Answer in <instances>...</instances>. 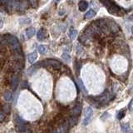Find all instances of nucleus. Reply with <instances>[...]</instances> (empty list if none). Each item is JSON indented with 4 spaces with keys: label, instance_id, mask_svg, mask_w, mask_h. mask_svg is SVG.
<instances>
[{
    "label": "nucleus",
    "instance_id": "obj_33",
    "mask_svg": "<svg viewBox=\"0 0 133 133\" xmlns=\"http://www.w3.org/2000/svg\"><path fill=\"white\" fill-rule=\"evenodd\" d=\"M82 47H80V46H77V54H79V52H82Z\"/></svg>",
    "mask_w": 133,
    "mask_h": 133
},
{
    "label": "nucleus",
    "instance_id": "obj_3",
    "mask_svg": "<svg viewBox=\"0 0 133 133\" xmlns=\"http://www.w3.org/2000/svg\"><path fill=\"white\" fill-rule=\"evenodd\" d=\"M108 28H109V31L114 36H118L120 34V28L114 21L112 20L108 21Z\"/></svg>",
    "mask_w": 133,
    "mask_h": 133
},
{
    "label": "nucleus",
    "instance_id": "obj_31",
    "mask_svg": "<svg viewBox=\"0 0 133 133\" xmlns=\"http://www.w3.org/2000/svg\"><path fill=\"white\" fill-rule=\"evenodd\" d=\"M125 116V113H124V111H120L119 112V114H118V118L119 119H122L123 116Z\"/></svg>",
    "mask_w": 133,
    "mask_h": 133
},
{
    "label": "nucleus",
    "instance_id": "obj_34",
    "mask_svg": "<svg viewBox=\"0 0 133 133\" xmlns=\"http://www.w3.org/2000/svg\"><path fill=\"white\" fill-rule=\"evenodd\" d=\"M3 20H2L1 16H0V28L3 27Z\"/></svg>",
    "mask_w": 133,
    "mask_h": 133
},
{
    "label": "nucleus",
    "instance_id": "obj_12",
    "mask_svg": "<svg viewBox=\"0 0 133 133\" xmlns=\"http://www.w3.org/2000/svg\"><path fill=\"white\" fill-rule=\"evenodd\" d=\"M37 54L34 52H32V53H29L28 55V60L29 63H33L36 60H37Z\"/></svg>",
    "mask_w": 133,
    "mask_h": 133
},
{
    "label": "nucleus",
    "instance_id": "obj_10",
    "mask_svg": "<svg viewBox=\"0 0 133 133\" xmlns=\"http://www.w3.org/2000/svg\"><path fill=\"white\" fill-rule=\"evenodd\" d=\"M68 122L70 127H75L78 122V118L77 116H70V117L68 119Z\"/></svg>",
    "mask_w": 133,
    "mask_h": 133
},
{
    "label": "nucleus",
    "instance_id": "obj_35",
    "mask_svg": "<svg viewBox=\"0 0 133 133\" xmlns=\"http://www.w3.org/2000/svg\"><path fill=\"white\" fill-rule=\"evenodd\" d=\"M23 133H32V131H30V130H29V129H28V131H24Z\"/></svg>",
    "mask_w": 133,
    "mask_h": 133
},
{
    "label": "nucleus",
    "instance_id": "obj_11",
    "mask_svg": "<svg viewBox=\"0 0 133 133\" xmlns=\"http://www.w3.org/2000/svg\"><path fill=\"white\" fill-rule=\"evenodd\" d=\"M78 7H79V10L82 12H84L87 10V8H88V3L86 1H80L78 3Z\"/></svg>",
    "mask_w": 133,
    "mask_h": 133
},
{
    "label": "nucleus",
    "instance_id": "obj_24",
    "mask_svg": "<svg viewBox=\"0 0 133 133\" xmlns=\"http://www.w3.org/2000/svg\"><path fill=\"white\" fill-rule=\"evenodd\" d=\"M62 59H63L64 61H66V62H70V60H71V57H70V55L68 53H66V52H64L63 54L62 55Z\"/></svg>",
    "mask_w": 133,
    "mask_h": 133
},
{
    "label": "nucleus",
    "instance_id": "obj_25",
    "mask_svg": "<svg viewBox=\"0 0 133 133\" xmlns=\"http://www.w3.org/2000/svg\"><path fill=\"white\" fill-rule=\"evenodd\" d=\"M122 130L126 132V133H128L130 131V127H129V124H122Z\"/></svg>",
    "mask_w": 133,
    "mask_h": 133
},
{
    "label": "nucleus",
    "instance_id": "obj_1",
    "mask_svg": "<svg viewBox=\"0 0 133 133\" xmlns=\"http://www.w3.org/2000/svg\"><path fill=\"white\" fill-rule=\"evenodd\" d=\"M39 65L42 66H44V68H52L55 70H58L61 68V63L59 62H57L56 60H52V59H48L45 60L43 62H39Z\"/></svg>",
    "mask_w": 133,
    "mask_h": 133
},
{
    "label": "nucleus",
    "instance_id": "obj_9",
    "mask_svg": "<svg viewBox=\"0 0 133 133\" xmlns=\"http://www.w3.org/2000/svg\"><path fill=\"white\" fill-rule=\"evenodd\" d=\"M11 51H12V54H14V53H19V52H22V47L19 43H16L14 45L11 46Z\"/></svg>",
    "mask_w": 133,
    "mask_h": 133
},
{
    "label": "nucleus",
    "instance_id": "obj_2",
    "mask_svg": "<svg viewBox=\"0 0 133 133\" xmlns=\"http://www.w3.org/2000/svg\"><path fill=\"white\" fill-rule=\"evenodd\" d=\"M19 82V77L16 74H10V76L8 77V83L10 86L12 90H16L18 87Z\"/></svg>",
    "mask_w": 133,
    "mask_h": 133
},
{
    "label": "nucleus",
    "instance_id": "obj_4",
    "mask_svg": "<svg viewBox=\"0 0 133 133\" xmlns=\"http://www.w3.org/2000/svg\"><path fill=\"white\" fill-rule=\"evenodd\" d=\"M94 99H95V101H97L98 103H100L101 105H102V104L106 103L107 102V100H108V92L107 91H105L100 96H97V97H94Z\"/></svg>",
    "mask_w": 133,
    "mask_h": 133
},
{
    "label": "nucleus",
    "instance_id": "obj_27",
    "mask_svg": "<svg viewBox=\"0 0 133 133\" xmlns=\"http://www.w3.org/2000/svg\"><path fill=\"white\" fill-rule=\"evenodd\" d=\"M30 4L32 5V8H37V2L35 1V0H33V1H30Z\"/></svg>",
    "mask_w": 133,
    "mask_h": 133
},
{
    "label": "nucleus",
    "instance_id": "obj_21",
    "mask_svg": "<svg viewBox=\"0 0 133 133\" xmlns=\"http://www.w3.org/2000/svg\"><path fill=\"white\" fill-rule=\"evenodd\" d=\"M38 52L41 54H45L48 52V47L45 45H39L38 46Z\"/></svg>",
    "mask_w": 133,
    "mask_h": 133
},
{
    "label": "nucleus",
    "instance_id": "obj_28",
    "mask_svg": "<svg viewBox=\"0 0 133 133\" xmlns=\"http://www.w3.org/2000/svg\"><path fill=\"white\" fill-rule=\"evenodd\" d=\"M79 84H80V86H81V88L84 91H87V90L85 89V87H84V85H83V83H82V81L81 80V79H79Z\"/></svg>",
    "mask_w": 133,
    "mask_h": 133
},
{
    "label": "nucleus",
    "instance_id": "obj_18",
    "mask_svg": "<svg viewBox=\"0 0 133 133\" xmlns=\"http://www.w3.org/2000/svg\"><path fill=\"white\" fill-rule=\"evenodd\" d=\"M2 111L3 113L5 114H9L11 111V107L8 104H3L2 107Z\"/></svg>",
    "mask_w": 133,
    "mask_h": 133
},
{
    "label": "nucleus",
    "instance_id": "obj_20",
    "mask_svg": "<svg viewBox=\"0 0 133 133\" xmlns=\"http://www.w3.org/2000/svg\"><path fill=\"white\" fill-rule=\"evenodd\" d=\"M96 15V12L94 10H89L87 12V14H85V18L87 19H90L91 18H93V17Z\"/></svg>",
    "mask_w": 133,
    "mask_h": 133
},
{
    "label": "nucleus",
    "instance_id": "obj_13",
    "mask_svg": "<svg viewBox=\"0 0 133 133\" xmlns=\"http://www.w3.org/2000/svg\"><path fill=\"white\" fill-rule=\"evenodd\" d=\"M35 32H36L35 28H28L27 30H26V37H27V38L28 39H30L31 37H32L33 35L35 34Z\"/></svg>",
    "mask_w": 133,
    "mask_h": 133
},
{
    "label": "nucleus",
    "instance_id": "obj_6",
    "mask_svg": "<svg viewBox=\"0 0 133 133\" xmlns=\"http://www.w3.org/2000/svg\"><path fill=\"white\" fill-rule=\"evenodd\" d=\"M4 37H5L7 44H9L10 46H12V45H14V44L18 43V38H17L16 37L11 35V34H4Z\"/></svg>",
    "mask_w": 133,
    "mask_h": 133
},
{
    "label": "nucleus",
    "instance_id": "obj_17",
    "mask_svg": "<svg viewBox=\"0 0 133 133\" xmlns=\"http://www.w3.org/2000/svg\"><path fill=\"white\" fill-rule=\"evenodd\" d=\"M3 98L7 102H10L12 99V92L11 91H6L3 94Z\"/></svg>",
    "mask_w": 133,
    "mask_h": 133
},
{
    "label": "nucleus",
    "instance_id": "obj_37",
    "mask_svg": "<svg viewBox=\"0 0 133 133\" xmlns=\"http://www.w3.org/2000/svg\"><path fill=\"white\" fill-rule=\"evenodd\" d=\"M3 48H4V47H3V46L2 45V43H0V51H1V50H2V49H3Z\"/></svg>",
    "mask_w": 133,
    "mask_h": 133
},
{
    "label": "nucleus",
    "instance_id": "obj_5",
    "mask_svg": "<svg viewBox=\"0 0 133 133\" xmlns=\"http://www.w3.org/2000/svg\"><path fill=\"white\" fill-rule=\"evenodd\" d=\"M82 105L81 104H77V105L75 106L73 108L70 110V114H71V116H77L81 114L82 112Z\"/></svg>",
    "mask_w": 133,
    "mask_h": 133
},
{
    "label": "nucleus",
    "instance_id": "obj_26",
    "mask_svg": "<svg viewBox=\"0 0 133 133\" xmlns=\"http://www.w3.org/2000/svg\"><path fill=\"white\" fill-rule=\"evenodd\" d=\"M75 64H76V68H77V72H78L79 70L81 69V64H80V62H77V61L75 62Z\"/></svg>",
    "mask_w": 133,
    "mask_h": 133
},
{
    "label": "nucleus",
    "instance_id": "obj_14",
    "mask_svg": "<svg viewBox=\"0 0 133 133\" xmlns=\"http://www.w3.org/2000/svg\"><path fill=\"white\" fill-rule=\"evenodd\" d=\"M37 39L40 40V41L43 40L45 37H46V31L44 30L43 28L40 29V30L37 32Z\"/></svg>",
    "mask_w": 133,
    "mask_h": 133
},
{
    "label": "nucleus",
    "instance_id": "obj_30",
    "mask_svg": "<svg viewBox=\"0 0 133 133\" xmlns=\"http://www.w3.org/2000/svg\"><path fill=\"white\" fill-rule=\"evenodd\" d=\"M48 133H57V132L55 130V128L53 127V126H52L51 127H50V130H49V132Z\"/></svg>",
    "mask_w": 133,
    "mask_h": 133
},
{
    "label": "nucleus",
    "instance_id": "obj_7",
    "mask_svg": "<svg viewBox=\"0 0 133 133\" xmlns=\"http://www.w3.org/2000/svg\"><path fill=\"white\" fill-rule=\"evenodd\" d=\"M12 60L14 62H24V56L23 52L12 54Z\"/></svg>",
    "mask_w": 133,
    "mask_h": 133
},
{
    "label": "nucleus",
    "instance_id": "obj_19",
    "mask_svg": "<svg viewBox=\"0 0 133 133\" xmlns=\"http://www.w3.org/2000/svg\"><path fill=\"white\" fill-rule=\"evenodd\" d=\"M77 34V31L75 30L73 28H71L70 31H69V37L71 39H75V37H76Z\"/></svg>",
    "mask_w": 133,
    "mask_h": 133
},
{
    "label": "nucleus",
    "instance_id": "obj_8",
    "mask_svg": "<svg viewBox=\"0 0 133 133\" xmlns=\"http://www.w3.org/2000/svg\"><path fill=\"white\" fill-rule=\"evenodd\" d=\"M91 37H87V36H86V35H84V34L81 35L80 37H79V42H80V43H81L82 44L85 45V46L89 45L90 43H91Z\"/></svg>",
    "mask_w": 133,
    "mask_h": 133
},
{
    "label": "nucleus",
    "instance_id": "obj_32",
    "mask_svg": "<svg viewBox=\"0 0 133 133\" xmlns=\"http://www.w3.org/2000/svg\"><path fill=\"white\" fill-rule=\"evenodd\" d=\"M4 119H5V116L2 112H0V122H3Z\"/></svg>",
    "mask_w": 133,
    "mask_h": 133
},
{
    "label": "nucleus",
    "instance_id": "obj_16",
    "mask_svg": "<svg viewBox=\"0 0 133 133\" xmlns=\"http://www.w3.org/2000/svg\"><path fill=\"white\" fill-rule=\"evenodd\" d=\"M92 114H93L92 109H91V107H88L86 109V111H85V118L86 119H91V117H92Z\"/></svg>",
    "mask_w": 133,
    "mask_h": 133
},
{
    "label": "nucleus",
    "instance_id": "obj_36",
    "mask_svg": "<svg viewBox=\"0 0 133 133\" xmlns=\"http://www.w3.org/2000/svg\"><path fill=\"white\" fill-rule=\"evenodd\" d=\"M131 104H132V101L130 102V104H129V109H130L131 111Z\"/></svg>",
    "mask_w": 133,
    "mask_h": 133
},
{
    "label": "nucleus",
    "instance_id": "obj_15",
    "mask_svg": "<svg viewBox=\"0 0 133 133\" xmlns=\"http://www.w3.org/2000/svg\"><path fill=\"white\" fill-rule=\"evenodd\" d=\"M17 129L19 132H24L28 130V126L27 124H18L17 125Z\"/></svg>",
    "mask_w": 133,
    "mask_h": 133
},
{
    "label": "nucleus",
    "instance_id": "obj_29",
    "mask_svg": "<svg viewBox=\"0 0 133 133\" xmlns=\"http://www.w3.org/2000/svg\"><path fill=\"white\" fill-rule=\"evenodd\" d=\"M69 108L68 106H63V105H60L59 106V109L60 110H68Z\"/></svg>",
    "mask_w": 133,
    "mask_h": 133
},
{
    "label": "nucleus",
    "instance_id": "obj_22",
    "mask_svg": "<svg viewBox=\"0 0 133 133\" xmlns=\"http://www.w3.org/2000/svg\"><path fill=\"white\" fill-rule=\"evenodd\" d=\"M38 66H40V65H39V62H38V63L35 64L34 66H32V68H31L30 69L28 70V73H29V75H32V74L33 72H36V70H37V68H39Z\"/></svg>",
    "mask_w": 133,
    "mask_h": 133
},
{
    "label": "nucleus",
    "instance_id": "obj_23",
    "mask_svg": "<svg viewBox=\"0 0 133 133\" xmlns=\"http://www.w3.org/2000/svg\"><path fill=\"white\" fill-rule=\"evenodd\" d=\"M15 121H16V122L18 123V124H26L27 122L26 121H24L21 116H15Z\"/></svg>",
    "mask_w": 133,
    "mask_h": 133
}]
</instances>
